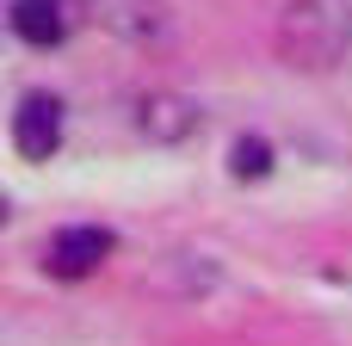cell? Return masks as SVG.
<instances>
[{"instance_id": "cell-1", "label": "cell", "mask_w": 352, "mask_h": 346, "mask_svg": "<svg viewBox=\"0 0 352 346\" xmlns=\"http://www.w3.org/2000/svg\"><path fill=\"white\" fill-rule=\"evenodd\" d=\"M352 50V0H291L278 12V56L303 74H328Z\"/></svg>"}, {"instance_id": "cell-2", "label": "cell", "mask_w": 352, "mask_h": 346, "mask_svg": "<svg viewBox=\"0 0 352 346\" xmlns=\"http://www.w3.org/2000/svg\"><path fill=\"white\" fill-rule=\"evenodd\" d=\"M62 142V99L56 93H25L12 111V149L25 161H50Z\"/></svg>"}, {"instance_id": "cell-3", "label": "cell", "mask_w": 352, "mask_h": 346, "mask_svg": "<svg viewBox=\"0 0 352 346\" xmlns=\"http://www.w3.org/2000/svg\"><path fill=\"white\" fill-rule=\"evenodd\" d=\"M99 19L130 43H167V31H173L167 0H99Z\"/></svg>"}, {"instance_id": "cell-4", "label": "cell", "mask_w": 352, "mask_h": 346, "mask_svg": "<svg viewBox=\"0 0 352 346\" xmlns=\"http://www.w3.org/2000/svg\"><path fill=\"white\" fill-rule=\"evenodd\" d=\"M105 254H111V235H105V229H62V235L50 241L43 266H50L56 279H87Z\"/></svg>"}, {"instance_id": "cell-5", "label": "cell", "mask_w": 352, "mask_h": 346, "mask_svg": "<svg viewBox=\"0 0 352 346\" xmlns=\"http://www.w3.org/2000/svg\"><path fill=\"white\" fill-rule=\"evenodd\" d=\"M136 124H142V136H155V142H186V136L198 130V105L179 99V93H148V99L136 105Z\"/></svg>"}, {"instance_id": "cell-6", "label": "cell", "mask_w": 352, "mask_h": 346, "mask_svg": "<svg viewBox=\"0 0 352 346\" xmlns=\"http://www.w3.org/2000/svg\"><path fill=\"white\" fill-rule=\"evenodd\" d=\"M6 19H12V31H19L25 43H37V50L62 43V31H68L62 0H6Z\"/></svg>"}, {"instance_id": "cell-7", "label": "cell", "mask_w": 352, "mask_h": 346, "mask_svg": "<svg viewBox=\"0 0 352 346\" xmlns=\"http://www.w3.org/2000/svg\"><path fill=\"white\" fill-rule=\"evenodd\" d=\"M229 173H235V180H266V173H272V149H266L260 136H241L235 155H229Z\"/></svg>"}]
</instances>
